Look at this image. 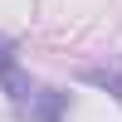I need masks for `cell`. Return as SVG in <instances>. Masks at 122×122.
Returning a JSON list of instances; mask_svg holds the SVG:
<instances>
[{"label":"cell","mask_w":122,"mask_h":122,"mask_svg":"<svg viewBox=\"0 0 122 122\" xmlns=\"http://www.w3.org/2000/svg\"><path fill=\"white\" fill-rule=\"evenodd\" d=\"M0 88H5V98L15 107H25L29 98H34V83H29L25 73H20V59H15V44H10L5 34H0Z\"/></svg>","instance_id":"cell-1"},{"label":"cell","mask_w":122,"mask_h":122,"mask_svg":"<svg viewBox=\"0 0 122 122\" xmlns=\"http://www.w3.org/2000/svg\"><path fill=\"white\" fill-rule=\"evenodd\" d=\"M20 112H25L29 122H64V112H68V93H59V88H34V98H29Z\"/></svg>","instance_id":"cell-2"},{"label":"cell","mask_w":122,"mask_h":122,"mask_svg":"<svg viewBox=\"0 0 122 122\" xmlns=\"http://www.w3.org/2000/svg\"><path fill=\"white\" fill-rule=\"evenodd\" d=\"M83 83H98V88H107V93L122 103V64H112V68H83Z\"/></svg>","instance_id":"cell-3"}]
</instances>
